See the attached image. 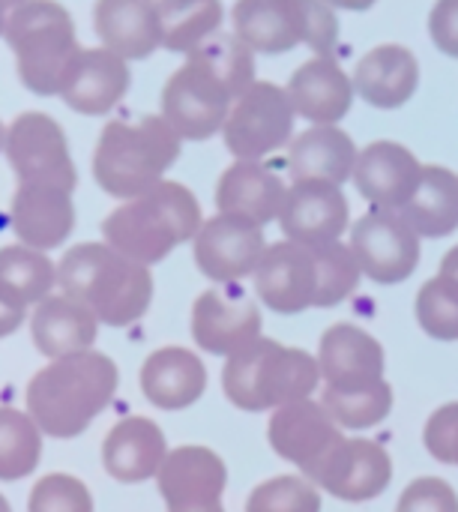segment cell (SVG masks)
<instances>
[{"label":"cell","mask_w":458,"mask_h":512,"mask_svg":"<svg viewBox=\"0 0 458 512\" xmlns=\"http://www.w3.org/2000/svg\"><path fill=\"white\" fill-rule=\"evenodd\" d=\"M303 477L339 501L363 504L387 492L393 480V459L378 441L342 438L318 462L303 468Z\"/></svg>","instance_id":"obj_11"},{"label":"cell","mask_w":458,"mask_h":512,"mask_svg":"<svg viewBox=\"0 0 458 512\" xmlns=\"http://www.w3.org/2000/svg\"><path fill=\"white\" fill-rule=\"evenodd\" d=\"M267 252L264 228L237 216H213L195 234V264L198 270L219 282L234 285L252 276Z\"/></svg>","instance_id":"obj_13"},{"label":"cell","mask_w":458,"mask_h":512,"mask_svg":"<svg viewBox=\"0 0 458 512\" xmlns=\"http://www.w3.org/2000/svg\"><path fill=\"white\" fill-rule=\"evenodd\" d=\"M30 330H33V342L39 354L60 360V357L93 351L90 345L96 342L99 318L93 315L90 306L78 303L75 297L57 294V297H45L42 303H36Z\"/></svg>","instance_id":"obj_29"},{"label":"cell","mask_w":458,"mask_h":512,"mask_svg":"<svg viewBox=\"0 0 458 512\" xmlns=\"http://www.w3.org/2000/svg\"><path fill=\"white\" fill-rule=\"evenodd\" d=\"M267 438L276 456H282L285 462L303 471L312 462H318L330 447H336L345 435L339 423L330 417V411L324 408V402L300 399L273 411Z\"/></svg>","instance_id":"obj_17"},{"label":"cell","mask_w":458,"mask_h":512,"mask_svg":"<svg viewBox=\"0 0 458 512\" xmlns=\"http://www.w3.org/2000/svg\"><path fill=\"white\" fill-rule=\"evenodd\" d=\"M3 36L15 54L21 84L36 96H60L81 54L66 6L57 0H27L9 12Z\"/></svg>","instance_id":"obj_6"},{"label":"cell","mask_w":458,"mask_h":512,"mask_svg":"<svg viewBox=\"0 0 458 512\" xmlns=\"http://www.w3.org/2000/svg\"><path fill=\"white\" fill-rule=\"evenodd\" d=\"M360 150L354 138L339 126H309L288 144V174L291 180H327L348 183L354 180Z\"/></svg>","instance_id":"obj_28"},{"label":"cell","mask_w":458,"mask_h":512,"mask_svg":"<svg viewBox=\"0 0 458 512\" xmlns=\"http://www.w3.org/2000/svg\"><path fill=\"white\" fill-rule=\"evenodd\" d=\"M156 483L168 510L210 507V504H222L228 486V468L207 447H177L162 462Z\"/></svg>","instance_id":"obj_20"},{"label":"cell","mask_w":458,"mask_h":512,"mask_svg":"<svg viewBox=\"0 0 458 512\" xmlns=\"http://www.w3.org/2000/svg\"><path fill=\"white\" fill-rule=\"evenodd\" d=\"M189 57H198L234 96V102L258 81L255 78V51L237 33H213Z\"/></svg>","instance_id":"obj_33"},{"label":"cell","mask_w":458,"mask_h":512,"mask_svg":"<svg viewBox=\"0 0 458 512\" xmlns=\"http://www.w3.org/2000/svg\"><path fill=\"white\" fill-rule=\"evenodd\" d=\"M288 186L276 171L261 162L237 159L225 168L216 186V207L225 216H237L255 225H270L279 219Z\"/></svg>","instance_id":"obj_23"},{"label":"cell","mask_w":458,"mask_h":512,"mask_svg":"<svg viewBox=\"0 0 458 512\" xmlns=\"http://www.w3.org/2000/svg\"><path fill=\"white\" fill-rule=\"evenodd\" d=\"M333 9H348V12H366V9H372L378 0H327Z\"/></svg>","instance_id":"obj_47"},{"label":"cell","mask_w":458,"mask_h":512,"mask_svg":"<svg viewBox=\"0 0 458 512\" xmlns=\"http://www.w3.org/2000/svg\"><path fill=\"white\" fill-rule=\"evenodd\" d=\"M18 183H45L66 192L75 189L78 171L63 126L42 111H24L6 126L3 147Z\"/></svg>","instance_id":"obj_8"},{"label":"cell","mask_w":458,"mask_h":512,"mask_svg":"<svg viewBox=\"0 0 458 512\" xmlns=\"http://www.w3.org/2000/svg\"><path fill=\"white\" fill-rule=\"evenodd\" d=\"M201 225L204 216L192 189L162 180L150 192L111 210L102 222V237L120 255L150 267L165 261L180 243L195 240Z\"/></svg>","instance_id":"obj_3"},{"label":"cell","mask_w":458,"mask_h":512,"mask_svg":"<svg viewBox=\"0 0 458 512\" xmlns=\"http://www.w3.org/2000/svg\"><path fill=\"white\" fill-rule=\"evenodd\" d=\"M441 276L458 282V246H453V249L444 255V261H441Z\"/></svg>","instance_id":"obj_46"},{"label":"cell","mask_w":458,"mask_h":512,"mask_svg":"<svg viewBox=\"0 0 458 512\" xmlns=\"http://www.w3.org/2000/svg\"><path fill=\"white\" fill-rule=\"evenodd\" d=\"M93 27L102 48L123 60H144L162 48L156 0H96Z\"/></svg>","instance_id":"obj_24"},{"label":"cell","mask_w":458,"mask_h":512,"mask_svg":"<svg viewBox=\"0 0 458 512\" xmlns=\"http://www.w3.org/2000/svg\"><path fill=\"white\" fill-rule=\"evenodd\" d=\"M207 390V369L189 348L171 345L153 351L141 366V393L162 411H183Z\"/></svg>","instance_id":"obj_27"},{"label":"cell","mask_w":458,"mask_h":512,"mask_svg":"<svg viewBox=\"0 0 458 512\" xmlns=\"http://www.w3.org/2000/svg\"><path fill=\"white\" fill-rule=\"evenodd\" d=\"M0 512H12V510H9V504H6V498H3V495H0Z\"/></svg>","instance_id":"obj_52"},{"label":"cell","mask_w":458,"mask_h":512,"mask_svg":"<svg viewBox=\"0 0 458 512\" xmlns=\"http://www.w3.org/2000/svg\"><path fill=\"white\" fill-rule=\"evenodd\" d=\"M318 381V357H312L303 348L279 345L267 336L225 357L222 369V387L228 402L252 414L312 399Z\"/></svg>","instance_id":"obj_5"},{"label":"cell","mask_w":458,"mask_h":512,"mask_svg":"<svg viewBox=\"0 0 458 512\" xmlns=\"http://www.w3.org/2000/svg\"><path fill=\"white\" fill-rule=\"evenodd\" d=\"M0 285L15 291L24 303H42L57 285V267L51 258L30 246L0 249Z\"/></svg>","instance_id":"obj_36"},{"label":"cell","mask_w":458,"mask_h":512,"mask_svg":"<svg viewBox=\"0 0 458 512\" xmlns=\"http://www.w3.org/2000/svg\"><path fill=\"white\" fill-rule=\"evenodd\" d=\"M303 0H237L234 33L255 54H285L303 45Z\"/></svg>","instance_id":"obj_30"},{"label":"cell","mask_w":458,"mask_h":512,"mask_svg":"<svg viewBox=\"0 0 458 512\" xmlns=\"http://www.w3.org/2000/svg\"><path fill=\"white\" fill-rule=\"evenodd\" d=\"M63 294L90 306L99 324L129 327L153 300V276L144 264L120 255L108 243H78L57 264Z\"/></svg>","instance_id":"obj_2"},{"label":"cell","mask_w":458,"mask_h":512,"mask_svg":"<svg viewBox=\"0 0 458 512\" xmlns=\"http://www.w3.org/2000/svg\"><path fill=\"white\" fill-rule=\"evenodd\" d=\"M21 3H27V0H0V6H3V9H9V12H12V9H18Z\"/></svg>","instance_id":"obj_50"},{"label":"cell","mask_w":458,"mask_h":512,"mask_svg":"<svg viewBox=\"0 0 458 512\" xmlns=\"http://www.w3.org/2000/svg\"><path fill=\"white\" fill-rule=\"evenodd\" d=\"M165 459L168 441L147 417H123L102 444V465L117 483H144L159 474Z\"/></svg>","instance_id":"obj_26"},{"label":"cell","mask_w":458,"mask_h":512,"mask_svg":"<svg viewBox=\"0 0 458 512\" xmlns=\"http://www.w3.org/2000/svg\"><path fill=\"white\" fill-rule=\"evenodd\" d=\"M303 45L318 57H330L339 42V18L327 0H303Z\"/></svg>","instance_id":"obj_42"},{"label":"cell","mask_w":458,"mask_h":512,"mask_svg":"<svg viewBox=\"0 0 458 512\" xmlns=\"http://www.w3.org/2000/svg\"><path fill=\"white\" fill-rule=\"evenodd\" d=\"M162 48L177 54H192L204 45L222 24V0H156Z\"/></svg>","instance_id":"obj_32"},{"label":"cell","mask_w":458,"mask_h":512,"mask_svg":"<svg viewBox=\"0 0 458 512\" xmlns=\"http://www.w3.org/2000/svg\"><path fill=\"white\" fill-rule=\"evenodd\" d=\"M429 33L438 51L458 60V0H438L429 15Z\"/></svg>","instance_id":"obj_44"},{"label":"cell","mask_w":458,"mask_h":512,"mask_svg":"<svg viewBox=\"0 0 458 512\" xmlns=\"http://www.w3.org/2000/svg\"><path fill=\"white\" fill-rule=\"evenodd\" d=\"M324 408L330 411V417L339 423V429H372L378 423H384L393 411V387L387 381H378L372 387L363 390H324L321 396Z\"/></svg>","instance_id":"obj_37"},{"label":"cell","mask_w":458,"mask_h":512,"mask_svg":"<svg viewBox=\"0 0 458 512\" xmlns=\"http://www.w3.org/2000/svg\"><path fill=\"white\" fill-rule=\"evenodd\" d=\"M396 512H458V495L441 477H420L402 492Z\"/></svg>","instance_id":"obj_41"},{"label":"cell","mask_w":458,"mask_h":512,"mask_svg":"<svg viewBox=\"0 0 458 512\" xmlns=\"http://www.w3.org/2000/svg\"><path fill=\"white\" fill-rule=\"evenodd\" d=\"M42 456V429L30 414L0 408V480L30 477Z\"/></svg>","instance_id":"obj_35"},{"label":"cell","mask_w":458,"mask_h":512,"mask_svg":"<svg viewBox=\"0 0 458 512\" xmlns=\"http://www.w3.org/2000/svg\"><path fill=\"white\" fill-rule=\"evenodd\" d=\"M192 339L207 354L231 357L261 339V309L237 282L210 288L192 306Z\"/></svg>","instance_id":"obj_12"},{"label":"cell","mask_w":458,"mask_h":512,"mask_svg":"<svg viewBox=\"0 0 458 512\" xmlns=\"http://www.w3.org/2000/svg\"><path fill=\"white\" fill-rule=\"evenodd\" d=\"M312 258H315V309H333L339 303H345L360 279V261L354 258L351 246L336 240V243H324V246H312Z\"/></svg>","instance_id":"obj_34"},{"label":"cell","mask_w":458,"mask_h":512,"mask_svg":"<svg viewBox=\"0 0 458 512\" xmlns=\"http://www.w3.org/2000/svg\"><path fill=\"white\" fill-rule=\"evenodd\" d=\"M318 369L330 390H363L384 381V348L363 327L336 324L321 336Z\"/></svg>","instance_id":"obj_19"},{"label":"cell","mask_w":458,"mask_h":512,"mask_svg":"<svg viewBox=\"0 0 458 512\" xmlns=\"http://www.w3.org/2000/svg\"><path fill=\"white\" fill-rule=\"evenodd\" d=\"M132 84L129 60L117 57L108 48H81L75 66L60 90V99L87 117H102L126 96Z\"/></svg>","instance_id":"obj_22"},{"label":"cell","mask_w":458,"mask_h":512,"mask_svg":"<svg viewBox=\"0 0 458 512\" xmlns=\"http://www.w3.org/2000/svg\"><path fill=\"white\" fill-rule=\"evenodd\" d=\"M27 512H93V498L78 477L48 474L33 486Z\"/></svg>","instance_id":"obj_40"},{"label":"cell","mask_w":458,"mask_h":512,"mask_svg":"<svg viewBox=\"0 0 458 512\" xmlns=\"http://www.w3.org/2000/svg\"><path fill=\"white\" fill-rule=\"evenodd\" d=\"M24 309H27V303L6 285H0V339L12 336L24 324Z\"/></svg>","instance_id":"obj_45"},{"label":"cell","mask_w":458,"mask_h":512,"mask_svg":"<svg viewBox=\"0 0 458 512\" xmlns=\"http://www.w3.org/2000/svg\"><path fill=\"white\" fill-rule=\"evenodd\" d=\"M420 234L399 210L372 207L351 225V252L363 276L378 285H399L414 276L420 264Z\"/></svg>","instance_id":"obj_10"},{"label":"cell","mask_w":458,"mask_h":512,"mask_svg":"<svg viewBox=\"0 0 458 512\" xmlns=\"http://www.w3.org/2000/svg\"><path fill=\"white\" fill-rule=\"evenodd\" d=\"M426 165L399 141H372L360 150L354 183L378 210H402L423 180Z\"/></svg>","instance_id":"obj_16"},{"label":"cell","mask_w":458,"mask_h":512,"mask_svg":"<svg viewBox=\"0 0 458 512\" xmlns=\"http://www.w3.org/2000/svg\"><path fill=\"white\" fill-rule=\"evenodd\" d=\"M297 111L285 87L255 81L234 105L222 126L225 147L234 159L261 162L264 156L291 144Z\"/></svg>","instance_id":"obj_7"},{"label":"cell","mask_w":458,"mask_h":512,"mask_svg":"<svg viewBox=\"0 0 458 512\" xmlns=\"http://www.w3.org/2000/svg\"><path fill=\"white\" fill-rule=\"evenodd\" d=\"M120 372L111 357L84 351L51 360L27 384V414L51 438H78L114 399Z\"/></svg>","instance_id":"obj_1"},{"label":"cell","mask_w":458,"mask_h":512,"mask_svg":"<svg viewBox=\"0 0 458 512\" xmlns=\"http://www.w3.org/2000/svg\"><path fill=\"white\" fill-rule=\"evenodd\" d=\"M420 87V60L411 48L387 42L360 57L354 69V90L381 111L402 108Z\"/></svg>","instance_id":"obj_25"},{"label":"cell","mask_w":458,"mask_h":512,"mask_svg":"<svg viewBox=\"0 0 458 512\" xmlns=\"http://www.w3.org/2000/svg\"><path fill=\"white\" fill-rule=\"evenodd\" d=\"M246 512H321V489L306 477H273L249 495Z\"/></svg>","instance_id":"obj_39"},{"label":"cell","mask_w":458,"mask_h":512,"mask_svg":"<svg viewBox=\"0 0 458 512\" xmlns=\"http://www.w3.org/2000/svg\"><path fill=\"white\" fill-rule=\"evenodd\" d=\"M168 512H225V507L222 504H210V507H177V510Z\"/></svg>","instance_id":"obj_48"},{"label":"cell","mask_w":458,"mask_h":512,"mask_svg":"<svg viewBox=\"0 0 458 512\" xmlns=\"http://www.w3.org/2000/svg\"><path fill=\"white\" fill-rule=\"evenodd\" d=\"M9 222L21 246L39 252L57 249L75 228L72 192L45 183H18L9 204Z\"/></svg>","instance_id":"obj_18"},{"label":"cell","mask_w":458,"mask_h":512,"mask_svg":"<svg viewBox=\"0 0 458 512\" xmlns=\"http://www.w3.org/2000/svg\"><path fill=\"white\" fill-rule=\"evenodd\" d=\"M183 138L162 114H147L138 123L114 120L102 129L93 153V177L102 192L132 201L165 180V171L180 159Z\"/></svg>","instance_id":"obj_4"},{"label":"cell","mask_w":458,"mask_h":512,"mask_svg":"<svg viewBox=\"0 0 458 512\" xmlns=\"http://www.w3.org/2000/svg\"><path fill=\"white\" fill-rule=\"evenodd\" d=\"M288 96L297 117L312 126H339L354 105V78L333 57H312L300 63L288 81Z\"/></svg>","instance_id":"obj_21"},{"label":"cell","mask_w":458,"mask_h":512,"mask_svg":"<svg viewBox=\"0 0 458 512\" xmlns=\"http://www.w3.org/2000/svg\"><path fill=\"white\" fill-rule=\"evenodd\" d=\"M159 102L162 117L183 141H207L222 132L234 96L198 57H186V63L165 81Z\"/></svg>","instance_id":"obj_9"},{"label":"cell","mask_w":458,"mask_h":512,"mask_svg":"<svg viewBox=\"0 0 458 512\" xmlns=\"http://www.w3.org/2000/svg\"><path fill=\"white\" fill-rule=\"evenodd\" d=\"M423 441H426V450L432 453V459L458 468V402L438 408L429 417Z\"/></svg>","instance_id":"obj_43"},{"label":"cell","mask_w":458,"mask_h":512,"mask_svg":"<svg viewBox=\"0 0 458 512\" xmlns=\"http://www.w3.org/2000/svg\"><path fill=\"white\" fill-rule=\"evenodd\" d=\"M6 21H9V9H3V6H0V36L6 33Z\"/></svg>","instance_id":"obj_49"},{"label":"cell","mask_w":458,"mask_h":512,"mask_svg":"<svg viewBox=\"0 0 458 512\" xmlns=\"http://www.w3.org/2000/svg\"><path fill=\"white\" fill-rule=\"evenodd\" d=\"M255 276L258 300L279 315H300L315 306V258L309 246L279 240L267 246Z\"/></svg>","instance_id":"obj_15"},{"label":"cell","mask_w":458,"mask_h":512,"mask_svg":"<svg viewBox=\"0 0 458 512\" xmlns=\"http://www.w3.org/2000/svg\"><path fill=\"white\" fill-rule=\"evenodd\" d=\"M279 228L285 240H294L300 246H324L342 240V234L351 228V204L342 192V186L327 180H297L288 186Z\"/></svg>","instance_id":"obj_14"},{"label":"cell","mask_w":458,"mask_h":512,"mask_svg":"<svg viewBox=\"0 0 458 512\" xmlns=\"http://www.w3.org/2000/svg\"><path fill=\"white\" fill-rule=\"evenodd\" d=\"M417 321L426 336L438 342H458V282L441 273L429 279L417 294Z\"/></svg>","instance_id":"obj_38"},{"label":"cell","mask_w":458,"mask_h":512,"mask_svg":"<svg viewBox=\"0 0 458 512\" xmlns=\"http://www.w3.org/2000/svg\"><path fill=\"white\" fill-rule=\"evenodd\" d=\"M426 240L450 237L458 228V174L444 165H426L411 201L399 210Z\"/></svg>","instance_id":"obj_31"},{"label":"cell","mask_w":458,"mask_h":512,"mask_svg":"<svg viewBox=\"0 0 458 512\" xmlns=\"http://www.w3.org/2000/svg\"><path fill=\"white\" fill-rule=\"evenodd\" d=\"M3 147H6V126L0 123V150H3Z\"/></svg>","instance_id":"obj_51"}]
</instances>
